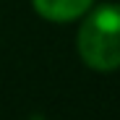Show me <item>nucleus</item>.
<instances>
[{
	"label": "nucleus",
	"mask_w": 120,
	"mask_h": 120,
	"mask_svg": "<svg viewBox=\"0 0 120 120\" xmlns=\"http://www.w3.org/2000/svg\"><path fill=\"white\" fill-rule=\"evenodd\" d=\"M34 120H42V117H34Z\"/></svg>",
	"instance_id": "3"
},
{
	"label": "nucleus",
	"mask_w": 120,
	"mask_h": 120,
	"mask_svg": "<svg viewBox=\"0 0 120 120\" xmlns=\"http://www.w3.org/2000/svg\"><path fill=\"white\" fill-rule=\"evenodd\" d=\"M34 11L52 24H68L76 18H84L94 0H31Z\"/></svg>",
	"instance_id": "2"
},
{
	"label": "nucleus",
	"mask_w": 120,
	"mask_h": 120,
	"mask_svg": "<svg viewBox=\"0 0 120 120\" xmlns=\"http://www.w3.org/2000/svg\"><path fill=\"white\" fill-rule=\"evenodd\" d=\"M76 47L81 60L97 73L120 68V5L105 3L89 8L78 26Z\"/></svg>",
	"instance_id": "1"
}]
</instances>
